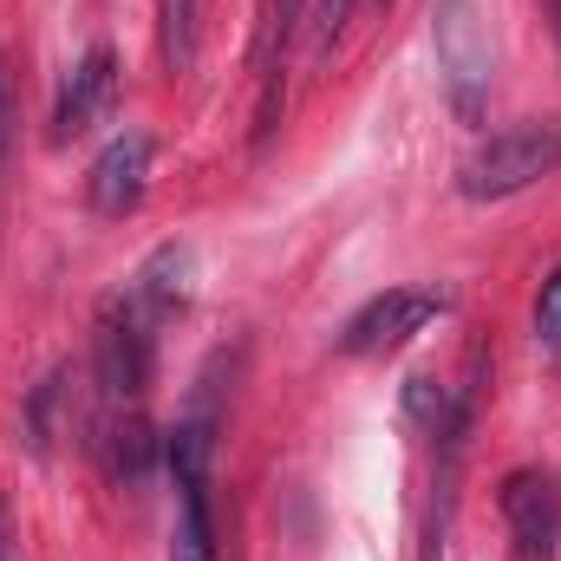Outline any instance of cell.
<instances>
[{"instance_id": "277c9868", "label": "cell", "mask_w": 561, "mask_h": 561, "mask_svg": "<svg viewBox=\"0 0 561 561\" xmlns=\"http://www.w3.org/2000/svg\"><path fill=\"white\" fill-rule=\"evenodd\" d=\"M431 46H437V72L450 105L477 125L483 99H490V26L477 13V0H437L431 7Z\"/></svg>"}, {"instance_id": "7a4b0ae2", "label": "cell", "mask_w": 561, "mask_h": 561, "mask_svg": "<svg viewBox=\"0 0 561 561\" xmlns=\"http://www.w3.org/2000/svg\"><path fill=\"white\" fill-rule=\"evenodd\" d=\"M157 327L138 307L131 287H118L105 307H99V340H92V359H99V386L112 405H138L150 392V373H157Z\"/></svg>"}, {"instance_id": "5b68a950", "label": "cell", "mask_w": 561, "mask_h": 561, "mask_svg": "<svg viewBox=\"0 0 561 561\" xmlns=\"http://www.w3.org/2000/svg\"><path fill=\"white\" fill-rule=\"evenodd\" d=\"M503 523L529 561L561 556V477L556 470H510L503 477Z\"/></svg>"}, {"instance_id": "9c48e42d", "label": "cell", "mask_w": 561, "mask_h": 561, "mask_svg": "<svg viewBox=\"0 0 561 561\" xmlns=\"http://www.w3.org/2000/svg\"><path fill=\"white\" fill-rule=\"evenodd\" d=\"M190 275H196L190 242H163V249L144 255V268L125 280V287L138 294V307L150 320H170V313H183V300H190Z\"/></svg>"}, {"instance_id": "5bb4252c", "label": "cell", "mask_w": 561, "mask_h": 561, "mask_svg": "<svg viewBox=\"0 0 561 561\" xmlns=\"http://www.w3.org/2000/svg\"><path fill=\"white\" fill-rule=\"evenodd\" d=\"M300 13H307V0H275V33H268V53H280V46L294 39V26H300Z\"/></svg>"}, {"instance_id": "4fadbf2b", "label": "cell", "mask_w": 561, "mask_h": 561, "mask_svg": "<svg viewBox=\"0 0 561 561\" xmlns=\"http://www.w3.org/2000/svg\"><path fill=\"white\" fill-rule=\"evenodd\" d=\"M307 7H313V39L333 46L340 26H346V13H353V0H307Z\"/></svg>"}, {"instance_id": "9a60e30c", "label": "cell", "mask_w": 561, "mask_h": 561, "mask_svg": "<svg viewBox=\"0 0 561 561\" xmlns=\"http://www.w3.org/2000/svg\"><path fill=\"white\" fill-rule=\"evenodd\" d=\"M0 561H26V556H20V536H13V523H7V503H0Z\"/></svg>"}, {"instance_id": "2e32d148", "label": "cell", "mask_w": 561, "mask_h": 561, "mask_svg": "<svg viewBox=\"0 0 561 561\" xmlns=\"http://www.w3.org/2000/svg\"><path fill=\"white\" fill-rule=\"evenodd\" d=\"M556 33H561V0H556Z\"/></svg>"}, {"instance_id": "52a82bcc", "label": "cell", "mask_w": 561, "mask_h": 561, "mask_svg": "<svg viewBox=\"0 0 561 561\" xmlns=\"http://www.w3.org/2000/svg\"><path fill=\"white\" fill-rule=\"evenodd\" d=\"M112 85H118V59L105 53V46H92L79 66H72V79L59 85V105H53V138H85L99 118H105V105H112Z\"/></svg>"}, {"instance_id": "3957f363", "label": "cell", "mask_w": 561, "mask_h": 561, "mask_svg": "<svg viewBox=\"0 0 561 561\" xmlns=\"http://www.w3.org/2000/svg\"><path fill=\"white\" fill-rule=\"evenodd\" d=\"M457 307V294L450 287H437V280H412V287H386V294H373L353 320H346V333H340V346L353 353V359H386V353H399V346H412L431 320H444Z\"/></svg>"}, {"instance_id": "6da1fadb", "label": "cell", "mask_w": 561, "mask_h": 561, "mask_svg": "<svg viewBox=\"0 0 561 561\" xmlns=\"http://www.w3.org/2000/svg\"><path fill=\"white\" fill-rule=\"evenodd\" d=\"M556 170H561V118H523V125L483 138L463 157L457 190H463L470 203H503V196L536 190V183L556 176Z\"/></svg>"}, {"instance_id": "e0dca14e", "label": "cell", "mask_w": 561, "mask_h": 561, "mask_svg": "<svg viewBox=\"0 0 561 561\" xmlns=\"http://www.w3.org/2000/svg\"><path fill=\"white\" fill-rule=\"evenodd\" d=\"M379 7H392V0H379Z\"/></svg>"}, {"instance_id": "8992f818", "label": "cell", "mask_w": 561, "mask_h": 561, "mask_svg": "<svg viewBox=\"0 0 561 561\" xmlns=\"http://www.w3.org/2000/svg\"><path fill=\"white\" fill-rule=\"evenodd\" d=\"M150 150H157L150 131H118V138L92 157V170H85V203H92V216L125 222V216L138 209L144 190H150Z\"/></svg>"}, {"instance_id": "ba28073f", "label": "cell", "mask_w": 561, "mask_h": 561, "mask_svg": "<svg viewBox=\"0 0 561 561\" xmlns=\"http://www.w3.org/2000/svg\"><path fill=\"white\" fill-rule=\"evenodd\" d=\"M92 444H99V457H105L112 483H118V490H131V496L150 483V470H157V457H163V437L138 419V405H118V419L105 424Z\"/></svg>"}, {"instance_id": "7c38bea8", "label": "cell", "mask_w": 561, "mask_h": 561, "mask_svg": "<svg viewBox=\"0 0 561 561\" xmlns=\"http://www.w3.org/2000/svg\"><path fill=\"white\" fill-rule=\"evenodd\" d=\"M536 346L561 359V268L542 280V294H536Z\"/></svg>"}, {"instance_id": "8fae6325", "label": "cell", "mask_w": 561, "mask_h": 561, "mask_svg": "<svg viewBox=\"0 0 561 561\" xmlns=\"http://www.w3.org/2000/svg\"><path fill=\"white\" fill-rule=\"evenodd\" d=\"M196 59V0H163V66L190 72Z\"/></svg>"}, {"instance_id": "30bf717a", "label": "cell", "mask_w": 561, "mask_h": 561, "mask_svg": "<svg viewBox=\"0 0 561 561\" xmlns=\"http://www.w3.org/2000/svg\"><path fill=\"white\" fill-rule=\"evenodd\" d=\"M170 561H216L209 477H176V529H170Z\"/></svg>"}]
</instances>
